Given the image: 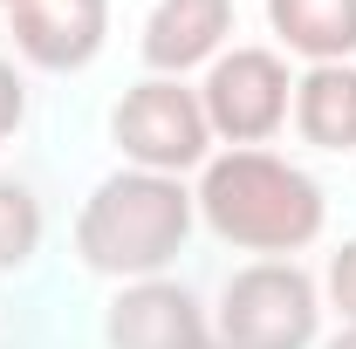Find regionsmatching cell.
<instances>
[{"label": "cell", "instance_id": "cell-1", "mask_svg": "<svg viewBox=\"0 0 356 349\" xmlns=\"http://www.w3.org/2000/svg\"><path fill=\"white\" fill-rule=\"evenodd\" d=\"M199 233L247 261H302L329 233V192L274 144H220L192 178Z\"/></svg>", "mask_w": 356, "mask_h": 349}, {"label": "cell", "instance_id": "cell-2", "mask_svg": "<svg viewBox=\"0 0 356 349\" xmlns=\"http://www.w3.org/2000/svg\"><path fill=\"white\" fill-rule=\"evenodd\" d=\"M192 233H199L192 178L117 165V172H103L83 192L76 226H69V247H76V267L83 274L110 281V288H131V281L178 274Z\"/></svg>", "mask_w": 356, "mask_h": 349}, {"label": "cell", "instance_id": "cell-3", "mask_svg": "<svg viewBox=\"0 0 356 349\" xmlns=\"http://www.w3.org/2000/svg\"><path fill=\"white\" fill-rule=\"evenodd\" d=\"M220 349H315L329 336L322 281L309 261H240L213 295Z\"/></svg>", "mask_w": 356, "mask_h": 349}, {"label": "cell", "instance_id": "cell-4", "mask_svg": "<svg viewBox=\"0 0 356 349\" xmlns=\"http://www.w3.org/2000/svg\"><path fill=\"white\" fill-rule=\"evenodd\" d=\"M110 144H117V165L165 178H199V165L220 151L199 83H178V76H137L110 103Z\"/></svg>", "mask_w": 356, "mask_h": 349}, {"label": "cell", "instance_id": "cell-5", "mask_svg": "<svg viewBox=\"0 0 356 349\" xmlns=\"http://www.w3.org/2000/svg\"><path fill=\"white\" fill-rule=\"evenodd\" d=\"M199 103L213 144H274L295 110V62L274 42H233L199 76Z\"/></svg>", "mask_w": 356, "mask_h": 349}, {"label": "cell", "instance_id": "cell-6", "mask_svg": "<svg viewBox=\"0 0 356 349\" xmlns=\"http://www.w3.org/2000/svg\"><path fill=\"white\" fill-rule=\"evenodd\" d=\"M240 35V0H151L137 28V62L144 76H178L199 83Z\"/></svg>", "mask_w": 356, "mask_h": 349}, {"label": "cell", "instance_id": "cell-7", "mask_svg": "<svg viewBox=\"0 0 356 349\" xmlns=\"http://www.w3.org/2000/svg\"><path fill=\"white\" fill-rule=\"evenodd\" d=\"M206 343H213V308L178 274L110 288V302H103V349H206Z\"/></svg>", "mask_w": 356, "mask_h": 349}, {"label": "cell", "instance_id": "cell-8", "mask_svg": "<svg viewBox=\"0 0 356 349\" xmlns=\"http://www.w3.org/2000/svg\"><path fill=\"white\" fill-rule=\"evenodd\" d=\"M14 62L42 76H83L110 48V0H21L7 7Z\"/></svg>", "mask_w": 356, "mask_h": 349}, {"label": "cell", "instance_id": "cell-9", "mask_svg": "<svg viewBox=\"0 0 356 349\" xmlns=\"http://www.w3.org/2000/svg\"><path fill=\"white\" fill-rule=\"evenodd\" d=\"M288 131L322 158H350L356 151V62H315L295 69V110Z\"/></svg>", "mask_w": 356, "mask_h": 349}, {"label": "cell", "instance_id": "cell-10", "mask_svg": "<svg viewBox=\"0 0 356 349\" xmlns=\"http://www.w3.org/2000/svg\"><path fill=\"white\" fill-rule=\"evenodd\" d=\"M274 48L315 69V62H356V0H261Z\"/></svg>", "mask_w": 356, "mask_h": 349}, {"label": "cell", "instance_id": "cell-11", "mask_svg": "<svg viewBox=\"0 0 356 349\" xmlns=\"http://www.w3.org/2000/svg\"><path fill=\"white\" fill-rule=\"evenodd\" d=\"M42 240H48L42 192L28 178L0 172V274H28V267L42 261Z\"/></svg>", "mask_w": 356, "mask_h": 349}, {"label": "cell", "instance_id": "cell-12", "mask_svg": "<svg viewBox=\"0 0 356 349\" xmlns=\"http://www.w3.org/2000/svg\"><path fill=\"white\" fill-rule=\"evenodd\" d=\"M315 281H322V308H329V322H336V329H356V233L329 247V261H322Z\"/></svg>", "mask_w": 356, "mask_h": 349}, {"label": "cell", "instance_id": "cell-13", "mask_svg": "<svg viewBox=\"0 0 356 349\" xmlns=\"http://www.w3.org/2000/svg\"><path fill=\"white\" fill-rule=\"evenodd\" d=\"M28 110H35V96H28V76H21V62H7V55H0V144H7V137H21Z\"/></svg>", "mask_w": 356, "mask_h": 349}, {"label": "cell", "instance_id": "cell-14", "mask_svg": "<svg viewBox=\"0 0 356 349\" xmlns=\"http://www.w3.org/2000/svg\"><path fill=\"white\" fill-rule=\"evenodd\" d=\"M315 349H356V329H329V336H322Z\"/></svg>", "mask_w": 356, "mask_h": 349}, {"label": "cell", "instance_id": "cell-15", "mask_svg": "<svg viewBox=\"0 0 356 349\" xmlns=\"http://www.w3.org/2000/svg\"><path fill=\"white\" fill-rule=\"evenodd\" d=\"M7 7H21V0H0V14H7Z\"/></svg>", "mask_w": 356, "mask_h": 349}, {"label": "cell", "instance_id": "cell-16", "mask_svg": "<svg viewBox=\"0 0 356 349\" xmlns=\"http://www.w3.org/2000/svg\"><path fill=\"white\" fill-rule=\"evenodd\" d=\"M206 349H220V336H213V343H206Z\"/></svg>", "mask_w": 356, "mask_h": 349}]
</instances>
